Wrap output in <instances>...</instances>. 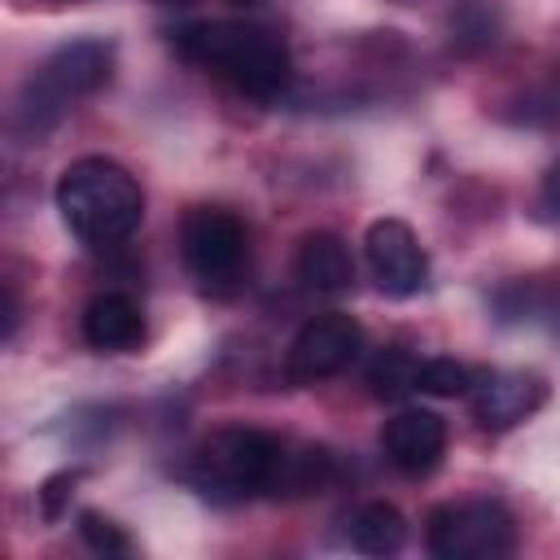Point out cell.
I'll list each match as a JSON object with an SVG mask.
<instances>
[{
    "instance_id": "obj_1",
    "label": "cell",
    "mask_w": 560,
    "mask_h": 560,
    "mask_svg": "<svg viewBox=\"0 0 560 560\" xmlns=\"http://www.w3.org/2000/svg\"><path fill=\"white\" fill-rule=\"evenodd\" d=\"M57 210L66 228L92 245H122L144 219V192L136 175L114 158H79L57 179Z\"/></svg>"
},
{
    "instance_id": "obj_2",
    "label": "cell",
    "mask_w": 560,
    "mask_h": 560,
    "mask_svg": "<svg viewBox=\"0 0 560 560\" xmlns=\"http://www.w3.org/2000/svg\"><path fill=\"white\" fill-rule=\"evenodd\" d=\"M175 48L179 57L219 70L223 79H232L241 92L249 96H276L289 83V48L280 35H271L267 26H249V22H192L175 31Z\"/></svg>"
},
{
    "instance_id": "obj_3",
    "label": "cell",
    "mask_w": 560,
    "mask_h": 560,
    "mask_svg": "<svg viewBox=\"0 0 560 560\" xmlns=\"http://www.w3.org/2000/svg\"><path fill=\"white\" fill-rule=\"evenodd\" d=\"M284 468H289V446L276 433L249 424L219 429L197 455V481L232 499H249V494L280 499Z\"/></svg>"
},
{
    "instance_id": "obj_4",
    "label": "cell",
    "mask_w": 560,
    "mask_h": 560,
    "mask_svg": "<svg viewBox=\"0 0 560 560\" xmlns=\"http://www.w3.org/2000/svg\"><path fill=\"white\" fill-rule=\"evenodd\" d=\"M109 66H114V48L105 39H74V44H61L22 88V101H18V122L26 131H48L70 101L79 96H92L96 88H105L109 79Z\"/></svg>"
},
{
    "instance_id": "obj_5",
    "label": "cell",
    "mask_w": 560,
    "mask_h": 560,
    "mask_svg": "<svg viewBox=\"0 0 560 560\" xmlns=\"http://www.w3.org/2000/svg\"><path fill=\"white\" fill-rule=\"evenodd\" d=\"M179 245H184V262L192 280L206 293H232L241 284L245 262H249V241H245V223L232 210H219V206L188 210Z\"/></svg>"
},
{
    "instance_id": "obj_6",
    "label": "cell",
    "mask_w": 560,
    "mask_h": 560,
    "mask_svg": "<svg viewBox=\"0 0 560 560\" xmlns=\"http://www.w3.org/2000/svg\"><path fill=\"white\" fill-rule=\"evenodd\" d=\"M516 525L503 503L472 499L429 512V551L438 560H499L512 556Z\"/></svg>"
},
{
    "instance_id": "obj_7",
    "label": "cell",
    "mask_w": 560,
    "mask_h": 560,
    "mask_svg": "<svg viewBox=\"0 0 560 560\" xmlns=\"http://www.w3.org/2000/svg\"><path fill=\"white\" fill-rule=\"evenodd\" d=\"M363 346V328L354 315H341V311H328V315H315L298 328L293 346H289V359H284V376L293 385H315V381H328L337 372L350 368V359L359 354Z\"/></svg>"
},
{
    "instance_id": "obj_8",
    "label": "cell",
    "mask_w": 560,
    "mask_h": 560,
    "mask_svg": "<svg viewBox=\"0 0 560 560\" xmlns=\"http://www.w3.org/2000/svg\"><path fill=\"white\" fill-rule=\"evenodd\" d=\"M368 267L381 284V293L389 298H411L424 276H429V258L416 241V232L402 219H376L368 228Z\"/></svg>"
},
{
    "instance_id": "obj_9",
    "label": "cell",
    "mask_w": 560,
    "mask_h": 560,
    "mask_svg": "<svg viewBox=\"0 0 560 560\" xmlns=\"http://www.w3.org/2000/svg\"><path fill=\"white\" fill-rule=\"evenodd\" d=\"M381 446L389 455V464L407 477H424L442 464L446 451V420L429 407H407L394 420H385L381 429Z\"/></svg>"
},
{
    "instance_id": "obj_10",
    "label": "cell",
    "mask_w": 560,
    "mask_h": 560,
    "mask_svg": "<svg viewBox=\"0 0 560 560\" xmlns=\"http://www.w3.org/2000/svg\"><path fill=\"white\" fill-rule=\"evenodd\" d=\"M468 398L481 429H512L542 407L547 385L529 372H486V376H472Z\"/></svg>"
},
{
    "instance_id": "obj_11",
    "label": "cell",
    "mask_w": 560,
    "mask_h": 560,
    "mask_svg": "<svg viewBox=\"0 0 560 560\" xmlns=\"http://www.w3.org/2000/svg\"><path fill=\"white\" fill-rule=\"evenodd\" d=\"M83 341L92 350H105V354L136 350L144 341L140 306L127 293H101V298H92L88 311H83Z\"/></svg>"
},
{
    "instance_id": "obj_12",
    "label": "cell",
    "mask_w": 560,
    "mask_h": 560,
    "mask_svg": "<svg viewBox=\"0 0 560 560\" xmlns=\"http://www.w3.org/2000/svg\"><path fill=\"white\" fill-rule=\"evenodd\" d=\"M298 276L315 293H346L354 284V258L337 232H311L298 249Z\"/></svg>"
},
{
    "instance_id": "obj_13",
    "label": "cell",
    "mask_w": 560,
    "mask_h": 560,
    "mask_svg": "<svg viewBox=\"0 0 560 560\" xmlns=\"http://www.w3.org/2000/svg\"><path fill=\"white\" fill-rule=\"evenodd\" d=\"M350 538H354V547L368 551V556H394V551H402V542H407V516H402L394 503L372 499V503H363V508L354 512Z\"/></svg>"
},
{
    "instance_id": "obj_14",
    "label": "cell",
    "mask_w": 560,
    "mask_h": 560,
    "mask_svg": "<svg viewBox=\"0 0 560 560\" xmlns=\"http://www.w3.org/2000/svg\"><path fill=\"white\" fill-rule=\"evenodd\" d=\"M416 381H420V359L411 354V350H402V346H385L376 359H372V368H368V385H372V394L376 398H407L411 389H416Z\"/></svg>"
},
{
    "instance_id": "obj_15",
    "label": "cell",
    "mask_w": 560,
    "mask_h": 560,
    "mask_svg": "<svg viewBox=\"0 0 560 560\" xmlns=\"http://www.w3.org/2000/svg\"><path fill=\"white\" fill-rule=\"evenodd\" d=\"M416 389L420 394H433V398H464L472 389V372L459 359H424Z\"/></svg>"
},
{
    "instance_id": "obj_16",
    "label": "cell",
    "mask_w": 560,
    "mask_h": 560,
    "mask_svg": "<svg viewBox=\"0 0 560 560\" xmlns=\"http://www.w3.org/2000/svg\"><path fill=\"white\" fill-rule=\"evenodd\" d=\"M79 534L96 556H131V538L101 512H79Z\"/></svg>"
},
{
    "instance_id": "obj_17",
    "label": "cell",
    "mask_w": 560,
    "mask_h": 560,
    "mask_svg": "<svg viewBox=\"0 0 560 560\" xmlns=\"http://www.w3.org/2000/svg\"><path fill=\"white\" fill-rule=\"evenodd\" d=\"M79 477H83L79 468H66V472H52V477L39 486V516H44V521H57V516L66 512V503H70Z\"/></svg>"
},
{
    "instance_id": "obj_18",
    "label": "cell",
    "mask_w": 560,
    "mask_h": 560,
    "mask_svg": "<svg viewBox=\"0 0 560 560\" xmlns=\"http://www.w3.org/2000/svg\"><path fill=\"white\" fill-rule=\"evenodd\" d=\"M18 332V293L13 284H4V341Z\"/></svg>"
},
{
    "instance_id": "obj_19",
    "label": "cell",
    "mask_w": 560,
    "mask_h": 560,
    "mask_svg": "<svg viewBox=\"0 0 560 560\" xmlns=\"http://www.w3.org/2000/svg\"><path fill=\"white\" fill-rule=\"evenodd\" d=\"M232 4H245L249 9V4H262V0H232Z\"/></svg>"
},
{
    "instance_id": "obj_20",
    "label": "cell",
    "mask_w": 560,
    "mask_h": 560,
    "mask_svg": "<svg viewBox=\"0 0 560 560\" xmlns=\"http://www.w3.org/2000/svg\"><path fill=\"white\" fill-rule=\"evenodd\" d=\"M171 4H184V0H171Z\"/></svg>"
}]
</instances>
